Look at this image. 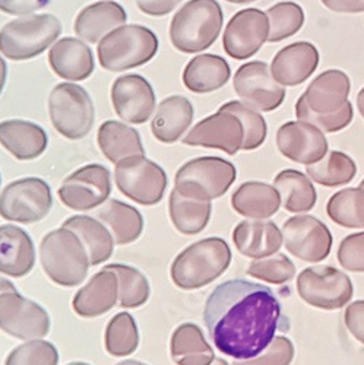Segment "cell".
Masks as SVG:
<instances>
[{
  "mask_svg": "<svg viewBox=\"0 0 364 365\" xmlns=\"http://www.w3.org/2000/svg\"><path fill=\"white\" fill-rule=\"evenodd\" d=\"M203 320L216 348L234 358L251 359L288 331L290 322L269 287L245 279L218 285L205 302Z\"/></svg>",
  "mask_w": 364,
  "mask_h": 365,
  "instance_id": "cell-1",
  "label": "cell"
},
{
  "mask_svg": "<svg viewBox=\"0 0 364 365\" xmlns=\"http://www.w3.org/2000/svg\"><path fill=\"white\" fill-rule=\"evenodd\" d=\"M231 250L220 237L203 238L186 247L171 264L173 284L186 291L203 288L224 275L231 263Z\"/></svg>",
  "mask_w": 364,
  "mask_h": 365,
  "instance_id": "cell-2",
  "label": "cell"
},
{
  "mask_svg": "<svg viewBox=\"0 0 364 365\" xmlns=\"http://www.w3.org/2000/svg\"><path fill=\"white\" fill-rule=\"evenodd\" d=\"M223 24L224 14L217 0H189L171 19V44L186 54L203 51L217 41Z\"/></svg>",
  "mask_w": 364,
  "mask_h": 365,
  "instance_id": "cell-3",
  "label": "cell"
},
{
  "mask_svg": "<svg viewBox=\"0 0 364 365\" xmlns=\"http://www.w3.org/2000/svg\"><path fill=\"white\" fill-rule=\"evenodd\" d=\"M40 262L50 281L65 288L81 285L91 266L81 238L65 227L53 230L43 237Z\"/></svg>",
  "mask_w": 364,
  "mask_h": 365,
  "instance_id": "cell-4",
  "label": "cell"
},
{
  "mask_svg": "<svg viewBox=\"0 0 364 365\" xmlns=\"http://www.w3.org/2000/svg\"><path fill=\"white\" fill-rule=\"evenodd\" d=\"M158 37L142 25H121L97 47L98 62L108 72H125L146 65L158 53Z\"/></svg>",
  "mask_w": 364,
  "mask_h": 365,
  "instance_id": "cell-5",
  "label": "cell"
},
{
  "mask_svg": "<svg viewBox=\"0 0 364 365\" xmlns=\"http://www.w3.org/2000/svg\"><path fill=\"white\" fill-rule=\"evenodd\" d=\"M62 34V24L50 14L28 15L0 28V53L14 62L43 54Z\"/></svg>",
  "mask_w": 364,
  "mask_h": 365,
  "instance_id": "cell-6",
  "label": "cell"
},
{
  "mask_svg": "<svg viewBox=\"0 0 364 365\" xmlns=\"http://www.w3.org/2000/svg\"><path fill=\"white\" fill-rule=\"evenodd\" d=\"M236 167L220 157H199L181 165L174 189L185 197L212 202L224 196L236 181Z\"/></svg>",
  "mask_w": 364,
  "mask_h": 365,
  "instance_id": "cell-7",
  "label": "cell"
},
{
  "mask_svg": "<svg viewBox=\"0 0 364 365\" xmlns=\"http://www.w3.org/2000/svg\"><path fill=\"white\" fill-rule=\"evenodd\" d=\"M49 115L57 133L69 140H79L93 129L96 108L85 88L64 82L56 85L49 96Z\"/></svg>",
  "mask_w": 364,
  "mask_h": 365,
  "instance_id": "cell-8",
  "label": "cell"
},
{
  "mask_svg": "<svg viewBox=\"0 0 364 365\" xmlns=\"http://www.w3.org/2000/svg\"><path fill=\"white\" fill-rule=\"evenodd\" d=\"M51 206V189L39 177L15 180L0 193V217L9 222H39L50 214Z\"/></svg>",
  "mask_w": 364,
  "mask_h": 365,
  "instance_id": "cell-9",
  "label": "cell"
},
{
  "mask_svg": "<svg viewBox=\"0 0 364 365\" xmlns=\"http://www.w3.org/2000/svg\"><path fill=\"white\" fill-rule=\"evenodd\" d=\"M117 189L133 202L153 206L163 200L168 178L163 167L157 163L136 155L121 160L114 168Z\"/></svg>",
  "mask_w": 364,
  "mask_h": 365,
  "instance_id": "cell-10",
  "label": "cell"
},
{
  "mask_svg": "<svg viewBox=\"0 0 364 365\" xmlns=\"http://www.w3.org/2000/svg\"><path fill=\"white\" fill-rule=\"evenodd\" d=\"M300 298L320 310H340L351 301L354 287L344 272L332 266H313L297 278Z\"/></svg>",
  "mask_w": 364,
  "mask_h": 365,
  "instance_id": "cell-11",
  "label": "cell"
},
{
  "mask_svg": "<svg viewBox=\"0 0 364 365\" xmlns=\"http://www.w3.org/2000/svg\"><path fill=\"white\" fill-rule=\"evenodd\" d=\"M51 327L49 313L18 291L0 295V330L21 341L46 338Z\"/></svg>",
  "mask_w": 364,
  "mask_h": 365,
  "instance_id": "cell-12",
  "label": "cell"
},
{
  "mask_svg": "<svg viewBox=\"0 0 364 365\" xmlns=\"http://www.w3.org/2000/svg\"><path fill=\"white\" fill-rule=\"evenodd\" d=\"M233 86L240 100L261 113L280 108L285 100V86L280 85L271 73L268 63L261 60L245 63L234 75Z\"/></svg>",
  "mask_w": 364,
  "mask_h": 365,
  "instance_id": "cell-13",
  "label": "cell"
},
{
  "mask_svg": "<svg viewBox=\"0 0 364 365\" xmlns=\"http://www.w3.org/2000/svg\"><path fill=\"white\" fill-rule=\"evenodd\" d=\"M111 195V175L100 164H88L65 178L57 190L62 203L79 212L93 210L107 202Z\"/></svg>",
  "mask_w": 364,
  "mask_h": 365,
  "instance_id": "cell-14",
  "label": "cell"
},
{
  "mask_svg": "<svg viewBox=\"0 0 364 365\" xmlns=\"http://www.w3.org/2000/svg\"><path fill=\"white\" fill-rule=\"evenodd\" d=\"M283 240L293 256L309 263L325 260L333 242L329 228L312 215L288 218L283 227Z\"/></svg>",
  "mask_w": 364,
  "mask_h": 365,
  "instance_id": "cell-15",
  "label": "cell"
},
{
  "mask_svg": "<svg viewBox=\"0 0 364 365\" xmlns=\"http://www.w3.org/2000/svg\"><path fill=\"white\" fill-rule=\"evenodd\" d=\"M269 37V19L266 12L248 8L238 11L227 24L223 46L227 56L234 60L253 57Z\"/></svg>",
  "mask_w": 364,
  "mask_h": 365,
  "instance_id": "cell-16",
  "label": "cell"
},
{
  "mask_svg": "<svg viewBox=\"0 0 364 365\" xmlns=\"http://www.w3.org/2000/svg\"><path fill=\"white\" fill-rule=\"evenodd\" d=\"M111 103L116 114L131 125H143L153 117L157 106L154 88L141 75H125L111 86Z\"/></svg>",
  "mask_w": 364,
  "mask_h": 365,
  "instance_id": "cell-17",
  "label": "cell"
},
{
  "mask_svg": "<svg viewBox=\"0 0 364 365\" xmlns=\"http://www.w3.org/2000/svg\"><path fill=\"white\" fill-rule=\"evenodd\" d=\"M277 146L285 158L306 167L319 163L329 152L325 133L305 120L284 123L277 132Z\"/></svg>",
  "mask_w": 364,
  "mask_h": 365,
  "instance_id": "cell-18",
  "label": "cell"
},
{
  "mask_svg": "<svg viewBox=\"0 0 364 365\" xmlns=\"http://www.w3.org/2000/svg\"><path fill=\"white\" fill-rule=\"evenodd\" d=\"M245 140V129L241 121L228 111L218 110L201 120L185 136L183 143L188 146H202L220 149L227 155H236Z\"/></svg>",
  "mask_w": 364,
  "mask_h": 365,
  "instance_id": "cell-19",
  "label": "cell"
},
{
  "mask_svg": "<svg viewBox=\"0 0 364 365\" xmlns=\"http://www.w3.org/2000/svg\"><path fill=\"white\" fill-rule=\"evenodd\" d=\"M320 54L315 44L295 41L281 48L271 63V73L283 86H297L306 82L319 68Z\"/></svg>",
  "mask_w": 364,
  "mask_h": 365,
  "instance_id": "cell-20",
  "label": "cell"
},
{
  "mask_svg": "<svg viewBox=\"0 0 364 365\" xmlns=\"http://www.w3.org/2000/svg\"><path fill=\"white\" fill-rule=\"evenodd\" d=\"M49 65L59 78L71 82L88 79L96 69L93 50L84 40L74 37H65L51 46Z\"/></svg>",
  "mask_w": 364,
  "mask_h": 365,
  "instance_id": "cell-21",
  "label": "cell"
},
{
  "mask_svg": "<svg viewBox=\"0 0 364 365\" xmlns=\"http://www.w3.org/2000/svg\"><path fill=\"white\" fill-rule=\"evenodd\" d=\"M0 145L18 161H33L46 152L49 136L34 121L5 120L0 121Z\"/></svg>",
  "mask_w": 364,
  "mask_h": 365,
  "instance_id": "cell-22",
  "label": "cell"
},
{
  "mask_svg": "<svg viewBox=\"0 0 364 365\" xmlns=\"http://www.w3.org/2000/svg\"><path fill=\"white\" fill-rule=\"evenodd\" d=\"M34 241L22 228L0 225V273L11 278H24L34 269Z\"/></svg>",
  "mask_w": 364,
  "mask_h": 365,
  "instance_id": "cell-23",
  "label": "cell"
},
{
  "mask_svg": "<svg viewBox=\"0 0 364 365\" xmlns=\"http://www.w3.org/2000/svg\"><path fill=\"white\" fill-rule=\"evenodd\" d=\"M118 302V282L116 273L108 269L97 272L82 287L72 301L74 312L84 319H94L108 313Z\"/></svg>",
  "mask_w": 364,
  "mask_h": 365,
  "instance_id": "cell-24",
  "label": "cell"
},
{
  "mask_svg": "<svg viewBox=\"0 0 364 365\" xmlns=\"http://www.w3.org/2000/svg\"><path fill=\"white\" fill-rule=\"evenodd\" d=\"M350 91V76L340 69H329L316 76L301 97L312 111L332 114L340 111L348 103Z\"/></svg>",
  "mask_w": 364,
  "mask_h": 365,
  "instance_id": "cell-25",
  "label": "cell"
},
{
  "mask_svg": "<svg viewBox=\"0 0 364 365\" xmlns=\"http://www.w3.org/2000/svg\"><path fill=\"white\" fill-rule=\"evenodd\" d=\"M233 241L243 256L263 259L278 253L283 246V231L269 221H241L233 230Z\"/></svg>",
  "mask_w": 364,
  "mask_h": 365,
  "instance_id": "cell-26",
  "label": "cell"
},
{
  "mask_svg": "<svg viewBox=\"0 0 364 365\" xmlns=\"http://www.w3.org/2000/svg\"><path fill=\"white\" fill-rule=\"evenodd\" d=\"M128 14L117 2H98L84 8L75 19V34L85 43H100L116 28L125 25Z\"/></svg>",
  "mask_w": 364,
  "mask_h": 365,
  "instance_id": "cell-27",
  "label": "cell"
},
{
  "mask_svg": "<svg viewBox=\"0 0 364 365\" xmlns=\"http://www.w3.org/2000/svg\"><path fill=\"white\" fill-rule=\"evenodd\" d=\"M195 110L183 96H171L161 101L151 123L154 138L166 145L176 143L191 128Z\"/></svg>",
  "mask_w": 364,
  "mask_h": 365,
  "instance_id": "cell-28",
  "label": "cell"
},
{
  "mask_svg": "<svg viewBox=\"0 0 364 365\" xmlns=\"http://www.w3.org/2000/svg\"><path fill=\"white\" fill-rule=\"evenodd\" d=\"M231 205L238 215L249 220H268L281 207L278 190L261 181H248L233 193Z\"/></svg>",
  "mask_w": 364,
  "mask_h": 365,
  "instance_id": "cell-29",
  "label": "cell"
},
{
  "mask_svg": "<svg viewBox=\"0 0 364 365\" xmlns=\"http://www.w3.org/2000/svg\"><path fill=\"white\" fill-rule=\"evenodd\" d=\"M231 76L227 60L217 54H199L183 71V83L193 94H209L226 86Z\"/></svg>",
  "mask_w": 364,
  "mask_h": 365,
  "instance_id": "cell-30",
  "label": "cell"
},
{
  "mask_svg": "<svg viewBox=\"0 0 364 365\" xmlns=\"http://www.w3.org/2000/svg\"><path fill=\"white\" fill-rule=\"evenodd\" d=\"M97 140L103 155L113 164L131 157L145 155L139 132L116 120L104 121L98 129Z\"/></svg>",
  "mask_w": 364,
  "mask_h": 365,
  "instance_id": "cell-31",
  "label": "cell"
},
{
  "mask_svg": "<svg viewBox=\"0 0 364 365\" xmlns=\"http://www.w3.org/2000/svg\"><path fill=\"white\" fill-rule=\"evenodd\" d=\"M171 358L176 365H211L216 359L214 349L195 323H183L171 334Z\"/></svg>",
  "mask_w": 364,
  "mask_h": 365,
  "instance_id": "cell-32",
  "label": "cell"
},
{
  "mask_svg": "<svg viewBox=\"0 0 364 365\" xmlns=\"http://www.w3.org/2000/svg\"><path fill=\"white\" fill-rule=\"evenodd\" d=\"M62 227L74 231L81 238L88 252L91 266L101 264L111 257L114 238L103 222H98L93 217L75 215L68 218Z\"/></svg>",
  "mask_w": 364,
  "mask_h": 365,
  "instance_id": "cell-33",
  "label": "cell"
},
{
  "mask_svg": "<svg viewBox=\"0 0 364 365\" xmlns=\"http://www.w3.org/2000/svg\"><path fill=\"white\" fill-rule=\"evenodd\" d=\"M98 220L110 230L117 246H126L136 241L143 232L141 212L120 200H108L98 210Z\"/></svg>",
  "mask_w": 364,
  "mask_h": 365,
  "instance_id": "cell-34",
  "label": "cell"
},
{
  "mask_svg": "<svg viewBox=\"0 0 364 365\" xmlns=\"http://www.w3.org/2000/svg\"><path fill=\"white\" fill-rule=\"evenodd\" d=\"M274 187L281 196V203L291 214L309 212L316 205V189L310 178L297 170H284L275 180Z\"/></svg>",
  "mask_w": 364,
  "mask_h": 365,
  "instance_id": "cell-35",
  "label": "cell"
},
{
  "mask_svg": "<svg viewBox=\"0 0 364 365\" xmlns=\"http://www.w3.org/2000/svg\"><path fill=\"white\" fill-rule=\"evenodd\" d=\"M168 209L174 228L185 235H195L206 228L212 214V203L185 197L173 189Z\"/></svg>",
  "mask_w": 364,
  "mask_h": 365,
  "instance_id": "cell-36",
  "label": "cell"
},
{
  "mask_svg": "<svg viewBox=\"0 0 364 365\" xmlns=\"http://www.w3.org/2000/svg\"><path fill=\"white\" fill-rule=\"evenodd\" d=\"M357 164L341 150H330L316 164L308 165L306 175L325 187L345 186L354 180Z\"/></svg>",
  "mask_w": 364,
  "mask_h": 365,
  "instance_id": "cell-37",
  "label": "cell"
},
{
  "mask_svg": "<svg viewBox=\"0 0 364 365\" xmlns=\"http://www.w3.org/2000/svg\"><path fill=\"white\" fill-rule=\"evenodd\" d=\"M104 269L116 273L118 282V306L123 309H139L146 304L151 287L146 277L136 267L113 263Z\"/></svg>",
  "mask_w": 364,
  "mask_h": 365,
  "instance_id": "cell-38",
  "label": "cell"
},
{
  "mask_svg": "<svg viewBox=\"0 0 364 365\" xmlns=\"http://www.w3.org/2000/svg\"><path fill=\"white\" fill-rule=\"evenodd\" d=\"M328 217L344 228H364V189H344L326 203Z\"/></svg>",
  "mask_w": 364,
  "mask_h": 365,
  "instance_id": "cell-39",
  "label": "cell"
},
{
  "mask_svg": "<svg viewBox=\"0 0 364 365\" xmlns=\"http://www.w3.org/2000/svg\"><path fill=\"white\" fill-rule=\"evenodd\" d=\"M106 351L113 356L132 355L139 346V330L129 313H117L104 333Z\"/></svg>",
  "mask_w": 364,
  "mask_h": 365,
  "instance_id": "cell-40",
  "label": "cell"
},
{
  "mask_svg": "<svg viewBox=\"0 0 364 365\" xmlns=\"http://www.w3.org/2000/svg\"><path fill=\"white\" fill-rule=\"evenodd\" d=\"M269 19L268 43H280L295 36L305 25L306 16L295 2H280L266 11Z\"/></svg>",
  "mask_w": 364,
  "mask_h": 365,
  "instance_id": "cell-41",
  "label": "cell"
},
{
  "mask_svg": "<svg viewBox=\"0 0 364 365\" xmlns=\"http://www.w3.org/2000/svg\"><path fill=\"white\" fill-rule=\"evenodd\" d=\"M220 110L234 114L241 121V126L245 129V140H243L241 150H255L265 143L268 128L261 111L243 101H228L223 104Z\"/></svg>",
  "mask_w": 364,
  "mask_h": 365,
  "instance_id": "cell-42",
  "label": "cell"
},
{
  "mask_svg": "<svg viewBox=\"0 0 364 365\" xmlns=\"http://www.w3.org/2000/svg\"><path fill=\"white\" fill-rule=\"evenodd\" d=\"M294 110L298 120H305L308 123H312L313 126L319 128L323 133L341 132L351 125V121L354 118V107L350 101L337 113L318 114L308 107L303 97H300L295 103Z\"/></svg>",
  "mask_w": 364,
  "mask_h": 365,
  "instance_id": "cell-43",
  "label": "cell"
},
{
  "mask_svg": "<svg viewBox=\"0 0 364 365\" xmlns=\"http://www.w3.org/2000/svg\"><path fill=\"white\" fill-rule=\"evenodd\" d=\"M246 273L252 278L281 285L295 277V266L285 255H272L263 259H255Z\"/></svg>",
  "mask_w": 364,
  "mask_h": 365,
  "instance_id": "cell-44",
  "label": "cell"
},
{
  "mask_svg": "<svg viewBox=\"0 0 364 365\" xmlns=\"http://www.w3.org/2000/svg\"><path fill=\"white\" fill-rule=\"evenodd\" d=\"M59 352L57 348L43 339L26 341L16 346L8 355L5 365H57Z\"/></svg>",
  "mask_w": 364,
  "mask_h": 365,
  "instance_id": "cell-45",
  "label": "cell"
},
{
  "mask_svg": "<svg viewBox=\"0 0 364 365\" xmlns=\"http://www.w3.org/2000/svg\"><path fill=\"white\" fill-rule=\"evenodd\" d=\"M294 358V345L285 336H277L258 356L236 359L233 365H290Z\"/></svg>",
  "mask_w": 364,
  "mask_h": 365,
  "instance_id": "cell-46",
  "label": "cell"
},
{
  "mask_svg": "<svg viewBox=\"0 0 364 365\" xmlns=\"http://www.w3.org/2000/svg\"><path fill=\"white\" fill-rule=\"evenodd\" d=\"M337 257L343 269L364 273V231L347 235L341 241Z\"/></svg>",
  "mask_w": 364,
  "mask_h": 365,
  "instance_id": "cell-47",
  "label": "cell"
},
{
  "mask_svg": "<svg viewBox=\"0 0 364 365\" xmlns=\"http://www.w3.org/2000/svg\"><path fill=\"white\" fill-rule=\"evenodd\" d=\"M50 0H0V11L12 16H28L44 9Z\"/></svg>",
  "mask_w": 364,
  "mask_h": 365,
  "instance_id": "cell-48",
  "label": "cell"
},
{
  "mask_svg": "<svg viewBox=\"0 0 364 365\" xmlns=\"http://www.w3.org/2000/svg\"><path fill=\"white\" fill-rule=\"evenodd\" d=\"M344 322L353 336L364 345V299L350 304L344 314Z\"/></svg>",
  "mask_w": 364,
  "mask_h": 365,
  "instance_id": "cell-49",
  "label": "cell"
},
{
  "mask_svg": "<svg viewBox=\"0 0 364 365\" xmlns=\"http://www.w3.org/2000/svg\"><path fill=\"white\" fill-rule=\"evenodd\" d=\"M183 0H136L141 12L149 16H166L173 12Z\"/></svg>",
  "mask_w": 364,
  "mask_h": 365,
  "instance_id": "cell-50",
  "label": "cell"
},
{
  "mask_svg": "<svg viewBox=\"0 0 364 365\" xmlns=\"http://www.w3.org/2000/svg\"><path fill=\"white\" fill-rule=\"evenodd\" d=\"M322 5L337 14H363L364 0H320Z\"/></svg>",
  "mask_w": 364,
  "mask_h": 365,
  "instance_id": "cell-51",
  "label": "cell"
},
{
  "mask_svg": "<svg viewBox=\"0 0 364 365\" xmlns=\"http://www.w3.org/2000/svg\"><path fill=\"white\" fill-rule=\"evenodd\" d=\"M6 78H8V66H6L5 58L0 56V96H2L4 89H5Z\"/></svg>",
  "mask_w": 364,
  "mask_h": 365,
  "instance_id": "cell-52",
  "label": "cell"
},
{
  "mask_svg": "<svg viewBox=\"0 0 364 365\" xmlns=\"http://www.w3.org/2000/svg\"><path fill=\"white\" fill-rule=\"evenodd\" d=\"M15 291H18V289L15 288V285L11 281L5 279L4 277H0V295L5 292H15Z\"/></svg>",
  "mask_w": 364,
  "mask_h": 365,
  "instance_id": "cell-53",
  "label": "cell"
},
{
  "mask_svg": "<svg viewBox=\"0 0 364 365\" xmlns=\"http://www.w3.org/2000/svg\"><path fill=\"white\" fill-rule=\"evenodd\" d=\"M357 107H358V111H360L361 117L364 118V86L360 89V93L357 94Z\"/></svg>",
  "mask_w": 364,
  "mask_h": 365,
  "instance_id": "cell-54",
  "label": "cell"
},
{
  "mask_svg": "<svg viewBox=\"0 0 364 365\" xmlns=\"http://www.w3.org/2000/svg\"><path fill=\"white\" fill-rule=\"evenodd\" d=\"M116 365H146V364L141 362V361H136V359H126V361H121Z\"/></svg>",
  "mask_w": 364,
  "mask_h": 365,
  "instance_id": "cell-55",
  "label": "cell"
},
{
  "mask_svg": "<svg viewBox=\"0 0 364 365\" xmlns=\"http://www.w3.org/2000/svg\"><path fill=\"white\" fill-rule=\"evenodd\" d=\"M226 2H230V4H236V5H246V4H252V2H256V0H226Z\"/></svg>",
  "mask_w": 364,
  "mask_h": 365,
  "instance_id": "cell-56",
  "label": "cell"
},
{
  "mask_svg": "<svg viewBox=\"0 0 364 365\" xmlns=\"http://www.w3.org/2000/svg\"><path fill=\"white\" fill-rule=\"evenodd\" d=\"M211 365H228V362L224 361V359H221V358H216L214 362H212Z\"/></svg>",
  "mask_w": 364,
  "mask_h": 365,
  "instance_id": "cell-57",
  "label": "cell"
},
{
  "mask_svg": "<svg viewBox=\"0 0 364 365\" xmlns=\"http://www.w3.org/2000/svg\"><path fill=\"white\" fill-rule=\"evenodd\" d=\"M66 365H89V364L82 362V361H76V362H69V364H66Z\"/></svg>",
  "mask_w": 364,
  "mask_h": 365,
  "instance_id": "cell-58",
  "label": "cell"
},
{
  "mask_svg": "<svg viewBox=\"0 0 364 365\" xmlns=\"http://www.w3.org/2000/svg\"><path fill=\"white\" fill-rule=\"evenodd\" d=\"M360 187H361V189H364V180L360 182Z\"/></svg>",
  "mask_w": 364,
  "mask_h": 365,
  "instance_id": "cell-59",
  "label": "cell"
},
{
  "mask_svg": "<svg viewBox=\"0 0 364 365\" xmlns=\"http://www.w3.org/2000/svg\"><path fill=\"white\" fill-rule=\"evenodd\" d=\"M0 185H2V175H0Z\"/></svg>",
  "mask_w": 364,
  "mask_h": 365,
  "instance_id": "cell-60",
  "label": "cell"
}]
</instances>
